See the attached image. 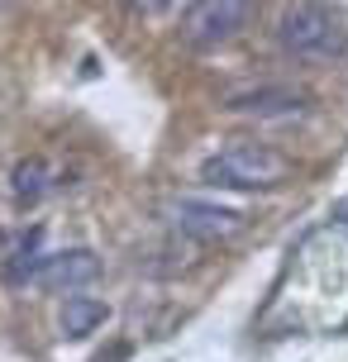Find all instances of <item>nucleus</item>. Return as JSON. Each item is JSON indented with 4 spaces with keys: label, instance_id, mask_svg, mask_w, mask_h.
I'll return each mask as SVG.
<instances>
[{
    "label": "nucleus",
    "instance_id": "obj_4",
    "mask_svg": "<svg viewBox=\"0 0 348 362\" xmlns=\"http://www.w3.org/2000/svg\"><path fill=\"white\" fill-rule=\"evenodd\" d=\"M167 215L172 224L182 229L186 238H196V243H220V238H234L243 229V215L229 210V205H210V200H172L167 205Z\"/></svg>",
    "mask_w": 348,
    "mask_h": 362
},
{
    "label": "nucleus",
    "instance_id": "obj_1",
    "mask_svg": "<svg viewBox=\"0 0 348 362\" xmlns=\"http://www.w3.org/2000/svg\"><path fill=\"white\" fill-rule=\"evenodd\" d=\"M291 177V163L267 144H224L201 163V181L220 191H272Z\"/></svg>",
    "mask_w": 348,
    "mask_h": 362
},
{
    "label": "nucleus",
    "instance_id": "obj_8",
    "mask_svg": "<svg viewBox=\"0 0 348 362\" xmlns=\"http://www.w3.org/2000/svg\"><path fill=\"white\" fill-rule=\"evenodd\" d=\"M10 191H15V205H38L48 196V163L43 158H24L10 172Z\"/></svg>",
    "mask_w": 348,
    "mask_h": 362
},
{
    "label": "nucleus",
    "instance_id": "obj_9",
    "mask_svg": "<svg viewBox=\"0 0 348 362\" xmlns=\"http://www.w3.org/2000/svg\"><path fill=\"white\" fill-rule=\"evenodd\" d=\"M38 238H43V229L19 234L15 253L5 257V281H10V286H24V281H34V276H38V262H43V253H38Z\"/></svg>",
    "mask_w": 348,
    "mask_h": 362
},
{
    "label": "nucleus",
    "instance_id": "obj_6",
    "mask_svg": "<svg viewBox=\"0 0 348 362\" xmlns=\"http://www.w3.org/2000/svg\"><path fill=\"white\" fill-rule=\"evenodd\" d=\"M95 276H100V257L91 248H67V253L43 257L34 281L48 291H76V286H86V281H95Z\"/></svg>",
    "mask_w": 348,
    "mask_h": 362
},
{
    "label": "nucleus",
    "instance_id": "obj_5",
    "mask_svg": "<svg viewBox=\"0 0 348 362\" xmlns=\"http://www.w3.org/2000/svg\"><path fill=\"white\" fill-rule=\"evenodd\" d=\"M311 105V95L296 86H253V90H234L224 110L229 115H257V119H286V115H301Z\"/></svg>",
    "mask_w": 348,
    "mask_h": 362
},
{
    "label": "nucleus",
    "instance_id": "obj_11",
    "mask_svg": "<svg viewBox=\"0 0 348 362\" xmlns=\"http://www.w3.org/2000/svg\"><path fill=\"white\" fill-rule=\"evenodd\" d=\"M120 358H129V344H120V348H110V353H100L95 362H120Z\"/></svg>",
    "mask_w": 348,
    "mask_h": 362
},
{
    "label": "nucleus",
    "instance_id": "obj_10",
    "mask_svg": "<svg viewBox=\"0 0 348 362\" xmlns=\"http://www.w3.org/2000/svg\"><path fill=\"white\" fill-rule=\"evenodd\" d=\"M330 219H334V224H339V229H344V234H348V196H344V200H334Z\"/></svg>",
    "mask_w": 348,
    "mask_h": 362
},
{
    "label": "nucleus",
    "instance_id": "obj_13",
    "mask_svg": "<svg viewBox=\"0 0 348 362\" xmlns=\"http://www.w3.org/2000/svg\"><path fill=\"white\" fill-rule=\"evenodd\" d=\"M0 248H5V234H0Z\"/></svg>",
    "mask_w": 348,
    "mask_h": 362
},
{
    "label": "nucleus",
    "instance_id": "obj_2",
    "mask_svg": "<svg viewBox=\"0 0 348 362\" xmlns=\"http://www.w3.org/2000/svg\"><path fill=\"white\" fill-rule=\"evenodd\" d=\"M277 43L296 62H330V57L344 53V24L320 0H296L277 19Z\"/></svg>",
    "mask_w": 348,
    "mask_h": 362
},
{
    "label": "nucleus",
    "instance_id": "obj_12",
    "mask_svg": "<svg viewBox=\"0 0 348 362\" xmlns=\"http://www.w3.org/2000/svg\"><path fill=\"white\" fill-rule=\"evenodd\" d=\"M134 5H139V10H148V15H153V10H167V5H172V0H134Z\"/></svg>",
    "mask_w": 348,
    "mask_h": 362
},
{
    "label": "nucleus",
    "instance_id": "obj_7",
    "mask_svg": "<svg viewBox=\"0 0 348 362\" xmlns=\"http://www.w3.org/2000/svg\"><path fill=\"white\" fill-rule=\"evenodd\" d=\"M105 320H110V305L105 300H95V296H67L62 300V315H57V329H62V339H86Z\"/></svg>",
    "mask_w": 348,
    "mask_h": 362
},
{
    "label": "nucleus",
    "instance_id": "obj_3",
    "mask_svg": "<svg viewBox=\"0 0 348 362\" xmlns=\"http://www.w3.org/2000/svg\"><path fill=\"white\" fill-rule=\"evenodd\" d=\"M253 19V0H191L182 10V38L191 48H220Z\"/></svg>",
    "mask_w": 348,
    "mask_h": 362
}]
</instances>
